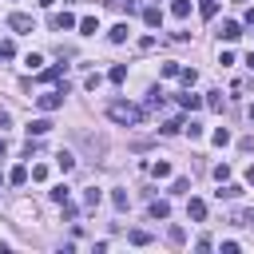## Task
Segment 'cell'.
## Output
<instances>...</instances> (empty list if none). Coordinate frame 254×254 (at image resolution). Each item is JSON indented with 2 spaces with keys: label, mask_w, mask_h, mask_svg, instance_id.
Masks as SVG:
<instances>
[{
  "label": "cell",
  "mask_w": 254,
  "mask_h": 254,
  "mask_svg": "<svg viewBox=\"0 0 254 254\" xmlns=\"http://www.w3.org/2000/svg\"><path fill=\"white\" fill-rule=\"evenodd\" d=\"M0 155H8V139L4 135H0Z\"/></svg>",
  "instance_id": "obj_39"
},
{
  "label": "cell",
  "mask_w": 254,
  "mask_h": 254,
  "mask_svg": "<svg viewBox=\"0 0 254 254\" xmlns=\"http://www.w3.org/2000/svg\"><path fill=\"white\" fill-rule=\"evenodd\" d=\"M218 36H222V40L230 44V40H238V36H242V24H238V20H222V28H218Z\"/></svg>",
  "instance_id": "obj_5"
},
{
  "label": "cell",
  "mask_w": 254,
  "mask_h": 254,
  "mask_svg": "<svg viewBox=\"0 0 254 254\" xmlns=\"http://www.w3.org/2000/svg\"><path fill=\"white\" fill-rule=\"evenodd\" d=\"M111 202H115V210H127L131 198H127V190H111Z\"/></svg>",
  "instance_id": "obj_27"
},
{
  "label": "cell",
  "mask_w": 254,
  "mask_h": 254,
  "mask_svg": "<svg viewBox=\"0 0 254 254\" xmlns=\"http://www.w3.org/2000/svg\"><path fill=\"white\" fill-rule=\"evenodd\" d=\"M79 32H83V36H95V32H99V20H95V16H83V20H79Z\"/></svg>",
  "instance_id": "obj_18"
},
{
  "label": "cell",
  "mask_w": 254,
  "mask_h": 254,
  "mask_svg": "<svg viewBox=\"0 0 254 254\" xmlns=\"http://www.w3.org/2000/svg\"><path fill=\"white\" fill-rule=\"evenodd\" d=\"M183 131H187V135H190V139H202V127H198V123H187V127H183Z\"/></svg>",
  "instance_id": "obj_37"
},
{
  "label": "cell",
  "mask_w": 254,
  "mask_h": 254,
  "mask_svg": "<svg viewBox=\"0 0 254 254\" xmlns=\"http://www.w3.org/2000/svg\"><path fill=\"white\" fill-rule=\"evenodd\" d=\"M179 71H183V67H179L175 60H167V64H163V75H167V79H171V75H179Z\"/></svg>",
  "instance_id": "obj_34"
},
{
  "label": "cell",
  "mask_w": 254,
  "mask_h": 254,
  "mask_svg": "<svg viewBox=\"0 0 254 254\" xmlns=\"http://www.w3.org/2000/svg\"><path fill=\"white\" fill-rule=\"evenodd\" d=\"M127 242H131V246H147V242H151V234H147V230H131V234H127Z\"/></svg>",
  "instance_id": "obj_26"
},
{
  "label": "cell",
  "mask_w": 254,
  "mask_h": 254,
  "mask_svg": "<svg viewBox=\"0 0 254 254\" xmlns=\"http://www.w3.org/2000/svg\"><path fill=\"white\" fill-rule=\"evenodd\" d=\"M60 75H64V64H56V67L40 71V83H60Z\"/></svg>",
  "instance_id": "obj_14"
},
{
  "label": "cell",
  "mask_w": 254,
  "mask_h": 254,
  "mask_svg": "<svg viewBox=\"0 0 254 254\" xmlns=\"http://www.w3.org/2000/svg\"><path fill=\"white\" fill-rule=\"evenodd\" d=\"M167 242H171V246H183V242H187V230H183V226H171V230H167Z\"/></svg>",
  "instance_id": "obj_20"
},
{
  "label": "cell",
  "mask_w": 254,
  "mask_h": 254,
  "mask_svg": "<svg viewBox=\"0 0 254 254\" xmlns=\"http://www.w3.org/2000/svg\"><path fill=\"white\" fill-rule=\"evenodd\" d=\"M48 198H52V202H67V198H71V190H67V183H56V187L48 190Z\"/></svg>",
  "instance_id": "obj_12"
},
{
  "label": "cell",
  "mask_w": 254,
  "mask_h": 254,
  "mask_svg": "<svg viewBox=\"0 0 254 254\" xmlns=\"http://www.w3.org/2000/svg\"><path fill=\"white\" fill-rule=\"evenodd\" d=\"M151 175H155V179H167V175H171V163H163V159H159V163L151 167Z\"/></svg>",
  "instance_id": "obj_31"
},
{
  "label": "cell",
  "mask_w": 254,
  "mask_h": 254,
  "mask_svg": "<svg viewBox=\"0 0 254 254\" xmlns=\"http://www.w3.org/2000/svg\"><path fill=\"white\" fill-rule=\"evenodd\" d=\"M107 119L119 123V127H139V123H143V107H135V103H127V99H111V103H107Z\"/></svg>",
  "instance_id": "obj_1"
},
{
  "label": "cell",
  "mask_w": 254,
  "mask_h": 254,
  "mask_svg": "<svg viewBox=\"0 0 254 254\" xmlns=\"http://www.w3.org/2000/svg\"><path fill=\"white\" fill-rule=\"evenodd\" d=\"M40 64H44V56H36V52L24 56V67H28V71H40Z\"/></svg>",
  "instance_id": "obj_28"
},
{
  "label": "cell",
  "mask_w": 254,
  "mask_h": 254,
  "mask_svg": "<svg viewBox=\"0 0 254 254\" xmlns=\"http://www.w3.org/2000/svg\"><path fill=\"white\" fill-rule=\"evenodd\" d=\"M171 190H175V194H187V190H190V183H187V179H175V183H171Z\"/></svg>",
  "instance_id": "obj_36"
},
{
  "label": "cell",
  "mask_w": 254,
  "mask_h": 254,
  "mask_svg": "<svg viewBox=\"0 0 254 254\" xmlns=\"http://www.w3.org/2000/svg\"><path fill=\"white\" fill-rule=\"evenodd\" d=\"M183 127H187V123H183V119L175 115V119H167V123H163L159 131H163V135H175V131H183Z\"/></svg>",
  "instance_id": "obj_23"
},
{
  "label": "cell",
  "mask_w": 254,
  "mask_h": 254,
  "mask_svg": "<svg viewBox=\"0 0 254 254\" xmlns=\"http://www.w3.org/2000/svg\"><path fill=\"white\" fill-rule=\"evenodd\" d=\"M230 222H234V226H250V230H254V210H246V206H238V210L230 214Z\"/></svg>",
  "instance_id": "obj_7"
},
{
  "label": "cell",
  "mask_w": 254,
  "mask_h": 254,
  "mask_svg": "<svg viewBox=\"0 0 254 254\" xmlns=\"http://www.w3.org/2000/svg\"><path fill=\"white\" fill-rule=\"evenodd\" d=\"M143 24H147V28H159V24H163V8H155V4L143 8Z\"/></svg>",
  "instance_id": "obj_8"
},
{
  "label": "cell",
  "mask_w": 254,
  "mask_h": 254,
  "mask_svg": "<svg viewBox=\"0 0 254 254\" xmlns=\"http://www.w3.org/2000/svg\"><path fill=\"white\" fill-rule=\"evenodd\" d=\"M210 139H214V143H218V147H226V143H230V131H226V127H218V131H214V135H210Z\"/></svg>",
  "instance_id": "obj_33"
},
{
  "label": "cell",
  "mask_w": 254,
  "mask_h": 254,
  "mask_svg": "<svg viewBox=\"0 0 254 254\" xmlns=\"http://www.w3.org/2000/svg\"><path fill=\"white\" fill-rule=\"evenodd\" d=\"M56 163H60V171L67 175V171L75 167V155H71V151H60V155H56Z\"/></svg>",
  "instance_id": "obj_19"
},
{
  "label": "cell",
  "mask_w": 254,
  "mask_h": 254,
  "mask_svg": "<svg viewBox=\"0 0 254 254\" xmlns=\"http://www.w3.org/2000/svg\"><path fill=\"white\" fill-rule=\"evenodd\" d=\"M36 4H40V8H52V4H56V0H36Z\"/></svg>",
  "instance_id": "obj_40"
},
{
  "label": "cell",
  "mask_w": 254,
  "mask_h": 254,
  "mask_svg": "<svg viewBox=\"0 0 254 254\" xmlns=\"http://www.w3.org/2000/svg\"><path fill=\"white\" fill-rule=\"evenodd\" d=\"M246 115H250V119H254V103H250V107H246Z\"/></svg>",
  "instance_id": "obj_43"
},
{
  "label": "cell",
  "mask_w": 254,
  "mask_h": 254,
  "mask_svg": "<svg viewBox=\"0 0 254 254\" xmlns=\"http://www.w3.org/2000/svg\"><path fill=\"white\" fill-rule=\"evenodd\" d=\"M214 179H218V183H226V179H230V167H226V163H218V167H214Z\"/></svg>",
  "instance_id": "obj_35"
},
{
  "label": "cell",
  "mask_w": 254,
  "mask_h": 254,
  "mask_svg": "<svg viewBox=\"0 0 254 254\" xmlns=\"http://www.w3.org/2000/svg\"><path fill=\"white\" fill-rule=\"evenodd\" d=\"M179 79H183L187 87H194V79H198V71H194V67H183V71H179Z\"/></svg>",
  "instance_id": "obj_29"
},
{
  "label": "cell",
  "mask_w": 254,
  "mask_h": 254,
  "mask_svg": "<svg viewBox=\"0 0 254 254\" xmlns=\"http://www.w3.org/2000/svg\"><path fill=\"white\" fill-rule=\"evenodd\" d=\"M56 32H67V28H75V16L71 12H52V20H48Z\"/></svg>",
  "instance_id": "obj_4"
},
{
  "label": "cell",
  "mask_w": 254,
  "mask_h": 254,
  "mask_svg": "<svg viewBox=\"0 0 254 254\" xmlns=\"http://www.w3.org/2000/svg\"><path fill=\"white\" fill-rule=\"evenodd\" d=\"M99 198H103L99 187H87V190H83V206H99Z\"/></svg>",
  "instance_id": "obj_24"
},
{
  "label": "cell",
  "mask_w": 254,
  "mask_h": 254,
  "mask_svg": "<svg viewBox=\"0 0 254 254\" xmlns=\"http://www.w3.org/2000/svg\"><path fill=\"white\" fill-rule=\"evenodd\" d=\"M8 123H12V115H8L4 107H0V127H8Z\"/></svg>",
  "instance_id": "obj_38"
},
{
  "label": "cell",
  "mask_w": 254,
  "mask_h": 254,
  "mask_svg": "<svg viewBox=\"0 0 254 254\" xmlns=\"http://www.w3.org/2000/svg\"><path fill=\"white\" fill-rule=\"evenodd\" d=\"M8 183H12V187H24V183H28V167H12V171H8Z\"/></svg>",
  "instance_id": "obj_16"
},
{
  "label": "cell",
  "mask_w": 254,
  "mask_h": 254,
  "mask_svg": "<svg viewBox=\"0 0 254 254\" xmlns=\"http://www.w3.org/2000/svg\"><path fill=\"white\" fill-rule=\"evenodd\" d=\"M147 107H151V111L167 107V95H163V87H151V91H147Z\"/></svg>",
  "instance_id": "obj_9"
},
{
  "label": "cell",
  "mask_w": 254,
  "mask_h": 254,
  "mask_svg": "<svg viewBox=\"0 0 254 254\" xmlns=\"http://www.w3.org/2000/svg\"><path fill=\"white\" fill-rule=\"evenodd\" d=\"M127 36H131V28H127V24H115V28L107 32V40H111V44H123Z\"/></svg>",
  "instance_id": "obj_13"
},
{
  "label": "cell",
  "mask_w": 254,
  "mask_h": 254,
  "mask_svg": "<svg viewBox=\"0 0 254 254\" xmlns=\"http://www.w3.org/2000/svg\"><path fill=\"white\" fill-rule=\"evenodd\" d=\"M107 79H111V83H123V79H127V64H115V67L107 71Z\"/></svg>",
  "instance_id": "obj_22"
},
{
  "label": "cell",
  "mask_w": 254,
  "mask_h": 254,
  "mask_svg": "<svg viewBox=\"0 0 254 254\" xmlns=\"http://www.w3.org/2000/svg\"><path fill=\"white\" fill-rule=\"evenodd\" d=\"M171 16H175V20H187V16H190V0H175V4H171Z\"/></svg>",
  "instance_id": "obj_17"
},
{
  "label": "cell",
  "mask_w": 254,
  "mask_h": 254,
  "mask_svg": "<svg viewBox=\"0 0 254 254\" xmlns=\"http://www.w3.org/2000/svg\"><path fill=\"white\" fill-rule=\"evenodd\" d=\"M52 131V119H32L28 123V135H48Z\"/></svg>",
  "instance_id": "obj_15"
},
{
  "label": "cell",
  "mask_w": 254,
  "mask_h": 254,
  "mask_svg": "<svg viewBox=\"0 0 254 254\" xmlns=\"http://www.w3.org/2000/svg\"><path fill=\"white\" fill-rule=\"evenodd\" d=\"M198 12H202V20H214V16H218V0H202Z\"/></svg>",
  "instance_id": "obj_21"
},
{
  "label": "cell",
  "mask_w": 254,
  "mask_h": 254,
  "mask_svg": "<svg viewBox=\"0 0 254 254\" xmlns=\"http://www.w3.org/2000/svg\"><path fill=\"white\" fill-rule=\"evenodd\" d=\"M147 214H151V218H167V214H171V206H167V202H151V206H147Z\"/></svg>",
  "instance_id": "obj_25"
},
{
  "label": "cell",
  "mask_w": 254,
  "mask_h": 254,
  "mask_svg": "<svg viewBox=\"0 0 254 254\" xmlns=\"http://www.w3.org/2000/svg\"><path fill=\"white\" fill-rule=\"evenodd\" d=\"M214 194H218V198H230V202H234V198H242V187H238V183H218V190H214Z\"/></svg>",
  "instance_id": "obj_6"
},
{
  "label": "cell",
  "mask_w": 254,
  "mask_h": 254,
  "mask_svg": "<svg viewBox=\"0 0 254 254\" xmlns=\"http://www.w3.org/2000/svg\"><path fill=\"white\" fill-rule=\"evenodd\" d=\"M246 64H250V67H254V52H250V56H246Z\"/></svg>",
  "instance_id": "obj_42"
},
{
  "label": "cell",
  "mask_w": 254,
  "mask_h": 254,
  "mask_svg": "<svg viewBox=\"0 0 254 254\" xmlns=\"http://www.w3.org/2000/svg\"><path fill=\"white\" fill-rule=\"evenodd\" d=\"M8 28H16V32H32L36 20H32L28 12H12V16H8Z\"/></svg>",
  "instance_id": "obj_3"
},
{
  "label": "cell",
  "mask_w": 254,
  "mask_h": 254,
  "mask_svg": "<svg viewBox=\"0 0 254 254\" xmlns=\"http://www.w3.org/2000/svg\"><path fill=\"white\" fill-rule=\"evenodd\" d=\"M187 214H190L194 222H202V218H206V202H202V198H190V202H187Z\"/></svg>",
  "instance_id": "obj_10"
},
{
  "label": "cell",
  "mask_w": 254,
  "mask_h": 254,
  "mask_svg": "<svg viewBox=\"0 0 254 254\" xmlns=\"http://www.w3.org/2000/svg\"><path fill=\"white\" fill-rule=\"evenodd\" d=\"M64 91H67V83H64V87H56V91L36 95V107H40V111H56V107H64Z\"/></svg>",
  "instance_id": "obj_2"
},
{
  "label": "cell",
  "mask_w": 254,
  "mask_h": 254,
  "mask_svg": "<svg viewBox=\"0 0 254 254\" xmlns=\"http://www.w3.org/2000/svg\"><path fill=\"white\" fill-rule=\"evenodd\" d=\"M16 56V44L12 40H0V60H12Z\"/></svg>",
  "instance_id": "obj_32"
},
{
  "label": "cell",
  "mask_w": 254,
  "mask_h": 254,
  "mask_svg": "<svg viewBox=\"0 0 254 254\" xmlns=\"http://www.w3.org/2000/svg\"><path fill=\"white\" fill-rule=\"evenodd\" d=\"M246 24H254V8H250V12H246Z\"/></svg>",
  "instance_id": "obj_41"
},
{
  "label": "cell",
  "mask_w": 254,
  "mask_h": 254,
  "mask_svg": "<svg viewBox=\"0 0 254 254\" xmlns=\"http://www.w3.org/2000/svg\"><path fill=\"white\" fill-rule=\"evenodd\" d=\"M206 103H210L214 111H222V107H226V99H222V91H210V95H206Z\"/></svg>",
  "instance_id": "obj_30"
},
{
  "label": "cell",
  "mask_w": 254,
  "mask_h": 254,
  "mask_svg": "<svg viewBox=\"0 0 254 254\" xmlns=\"http://www.w3.org/2000/svg\"><path fill=\"white\" fill-rule=\"evenodd\" d=\"M179 107L194 111V107H202V95H194V91H183V95H179Z\"/></svg>",
  "instance_id": "obj_11"
}]
</instances>
